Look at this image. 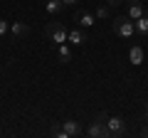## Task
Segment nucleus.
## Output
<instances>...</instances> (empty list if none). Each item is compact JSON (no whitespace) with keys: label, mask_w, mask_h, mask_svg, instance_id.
I'll return each instance as SVG.
<instances>
[{"label":"nucleus","mask_w":148,"mask_h":138,"mask_svg":"<svg viewBox=\"0 0 148 138\" xmlns=\"http://www.w3.org/2000/svg\"><path fill=\"white\" fill-rule=\"evenodd\" d=\"M143 136H148V128H146V131H143Z\"/></svg>","instance_id":"18"},{"label":"nucleus","mask_w":148,"mask_h":138,"mask_svg":"<svg viewBox=\"0 0 148 138\" xmlns=\"http://www.w3.org/2000/svg\"><path fill=\"white\" fill-rule=\"evenodd\" d=\"M67 42L74 44V47L86 44V32H84V27H72V30L67 32Z\"/></svg>","instance_id":"5"},{"label":"nucleus","mask_w":148,"mask_h":138,"mask_svg":"<svg viewBox=\"0 0 148 138\" xmlns=\"http://www.w3.org/2000/svg\"><path fill=\"white\" fill-rule=\"evenodd\" d=\"M128 59H131V64H133V67H141V64L146 62V52H143V47L133 44V47L128 49Z\"/></svg>","instance_id":"7"},{"label":"nucleus","mask_w":148,"mask_h":138,"mask_svg":"<svg viewBox=\"0 0 148 138\" xmlns=\"http://www.w3.org/2000/svg\"><path fill=\"white\" fill-rule=\"evenodd\" d=\"M62 128H64V133H67L69 138H72V136H79V133H82V126H79L77 121H72V118L62 121Z\"/></svg>","instance_id":"9"},{"label":"nucleus","mask_w":148,"mask_h":138,"mask_svg":"<svg viewBox=\"0 0 148 138\" xmlns=\"http://www.w3.org/2000/svg\"><path fill=\"white\" fill-rule=\"evenodd\" d=\"M143 15H146V17H148V8H146V12H143Z\"/></svg>","instance_id":"19"},{"label":"nucleus","mask_w":148,"mask_h":138,"mask_svg":"<svg viewBox=\"0 0 148 138\" xmlns=\"http://www.w3.org/2000/svg\"><path fill=\"white\" fill-rule=\"evenodd\" d=\"M45 8H47L49 15H57V12L64 10V3H62V0H47V5H45Z\"/></svg>","instance_id":"13"},{"label":"nucleus","mask_w":148,"mask_h":138,"mask_svg":"<svg viewBox=\"0 0 148 138\" xmlns=\"http://www.w3.org/2000/svg\"><path fill=\"white\" fill-rule=\"evenodd\" d=\"M123 0H106V5H121Z\"/></svg>","instance_id":"17"},{"label":"nucleus","mask_w":148,"mask_h":138,"mask_svg":"<svg viewBox=\"0 0 148 138\" xmlns=\"http://www.w3.org/2000/svg\"><path fill=\"white\" fill-rule=\"evenodd\" d=\"M67 32H69V30L62 25V22H47V25H45V35H47L54 44L67 42Z\"/></svg>","instance_id":"2"},{"label":"nucleus","mask_w":148,"mask_h":138,"mask_svg":"<svg viewBox=\"0 0 148 138\" xmlns=\"http://www.w3.org/2000/svg\"><path fill=\"white\" fill-rule=\"evenodd\" d=\"M10 32L15 37H25L27 32H30V25L27 22H10Z\"/></svg>","instance_id":"11"},{"label":"nucleus","mask_w":148,"mask_h":138,"mask_svg":"<svg viewBox=\"0 0 148 138\" xmlns=\"http://www.w3.org/2000/svg\"><path fill=\"white\" fill-rule=\"evenodd\" d=\"M106 128H109V136L114 138L126 136V121L121 116H106Z\"/></svg>","instance_id":"4"},{"label":"nucleus","mask_w":148,"mask_h":138,"mask_svg":"<svg viewBox=\"0 0 148 138\" xmlns=\"http://www.w3.org/2000/svg\"><path fill=\"white\" fill-rule=\"evenodd\" d=\"M114 32H116L119 37H123V40H128V37H133V32H136V25H133V20L131 17H116L114 20Z\"/></svg>","instance_id":"3"},{"label":"nucleus","mask_w":148,"mask_h":138,"mask_svg":"<svg viewBox=\"0 0 148 138\" xmlns=\"http://www.w3.org/2000/svg\"><path fill=\"white\" fill-rule=\"evenodd\" d=\"M62 3H64V8H69V5H77L79 0H62Z\"/></svg>","instance_id":"16"},{"label":"nucleus","mask_w":148,"mask_h":138,"mask_svg":"<svg viewBox=\"0 0 148 138\" xmlns=\"http://www.w3.org/2000/svg\"><path fill=\"white\" fill-rule=\"evenodd\" d=\"M109 15H111V12H109V5H101V8H96V17H99V20H106Z\"/></svg>","instance_id":"14"},{"label":"nucleus","mask_w":148,"mask_h":138,"mask_svg":"<svg viewBox=\"0 0 148 138\" xmlns=\"http://www.w3.org/2000/svg\"><path fill=\"white\" fill-rule=\"evenodd\" d=\"M74 22H77V27H94V15L91 12H86V10H77L74 12Z\"/></svg>","instance_id":"6"},{"label":"nucleus","mask_w":148,"mask_h":138,"mask_svg":"<svg viewBox=\"0 0 148 138\" xmlns=\"http://www.w3.org/2000/svg\"><path fill=\"white\" fill-rule=\"evenodd\" d=\"M143 12H146V8H143L141 0H131V3H128V17H131V20L143 17Z\"/></svg>","instance_id":"8"},{"label":"nucleus","mask_w":148,"mask_h":138,"mask_svg":"<svg viewBox=\"0 0 148 138\" xmlns=\"http://www.w3.org/2000/svg\"><path fill=\"white\" fill-rule=\"evenodd\" d=\"M8 32H10V22L0 17V37H3V35H8Z\"/></svg>","instance_id":"15"},{"label":"nucleus","mask_w":148,"mask_h":138,"mask_svg":"<svg viewBox=\"0 0 148 138\" xmlns=\"http://www.w3.org/2000/svg\"><path fill=\"white\" fill-rule=\"evenodd\" d=\"M86 136H89V138H111L109 136V128H106V113H99V116L89 123Z\"/></svg>","instance_id":"1"},{"label":"nucleus","mask_w":148,"mask_h":138,"mask_svg":"<svg viewBox=\"0 0 148 138\" xmlns=\"http://www.w3.org/2000/svg\"><path fill=\"white\" fill-rule=\"evenodd\" d=\"M57 59L62 64H67L69 59H72V47H69L67 42H62V44H57Z\"/></svg>","instance_id":"10"},{"label":"nucleus","mask_w":148,"mask_h":138,"mask_svg":"<svg viewBox=\"0 0 148 138\" xmlns=\"http://www.w3.org/2000/svg\"><path fill=\"white\" fill-rule=\"evenodd\" d=\"M146 116H148V106H146Z\"/></svg>","instance_id":"20"},{"label":"nucleus","mask_w":148,"mask_h":138,"mask_svg":"<svg viewBox=\"0 0 148 138\" xmlns=\"http://www.w3.org/2000/svg\"><path fill=\"white\" fill-rule=\"evenodd\" d=\"M133 25H136V32L141 35V37H148V17H138V20H133Z\"/></svg>","instance_id":"12"}]
</instances>
